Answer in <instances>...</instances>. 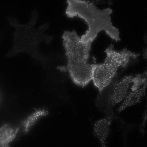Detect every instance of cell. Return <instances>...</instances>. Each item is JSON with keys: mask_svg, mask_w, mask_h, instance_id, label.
<instances>
[{"mask_svg": "<svg viewBox=\"0 0 147 147\" xmlns=\"http://www.w3.org/2000/svg\"><path fill=\"white\" fill-rule=\"evenodd\" d=\"M62 37L67 63L57 69L68 72L74 83L84 88L92 79L94 64H88V61L93 41L82 40L74 30L65 31Z\"/></svg>", "mask_w": 147, "mask_h": 147, "instance_id": "6da1fadb", "label": "cell"}, {"mask_svg": "<svg viewBox=\"0 0 147 147\" xmlns=\"http://www.w3.org/2000/svg\"><path fill=\"white\" fill-rule=\"evenodd\" d=\"M67 2L65 14L67 16L71 18L78 16L84 19L88 25V30L81 38L82 40L93 42L102 31L116 42L121 40L119 29L111 22V9L100 10L93 3L84 1L67 0Z\"/></svg>", "mask_w": 147, "mask_h": 147, "instance_id": "7a4b0ae2", "label": "cell"}, {"mask_svg": "<svg viewBox=\"0 0 147 147\" xmlns=\"http://www.w3.org/2000/svg\"><path fill=\"white\" fill-rule=\"evenodd\" d=\"M107 57L102 64H94L92 79L94 86L100 93L109 86L117 74L118 69L125 67L131 59H136L140 54L131 52L126 49L118 52L111 44L106 50Z\"/></svg>", "mask_w": 147, "mask_h": 147, "instance_id": "3957f363", "label": "cell"}, {"mask_svg": "<svg viewBox=\"0 0 147 147\" xmlns=\"http://www.w3.org/2000/svg\"><path fill=\"white\" fill-rule=\"evenodd\" d=\"M38 17L37 11L33 10L32 12V18L26 24H18L15 18L8 16L7 18L10 24L15 27L16 30L14 33V42L15 45L12 50L7 54L10 57L16 55L20 52H28L34 57V49L37 45L36 40L38 36H40L45 28L44 26L40 27L37 30L35 29L34 26L36 22Z\"/></svg>", "mask_w": 147, "mask_h": 147, "instance_id": "277c9868", "label": "cell"}, {"mask_svg": "<svg viewBox=\"0 0 147 147\" xmlns=\"http://www.w3.org/2000/svg\"><path fill=\"white\" fill-rule=\"evenodd\" d=\"M134 77L125 76L115 84L110 98L113 106L121 102L126 97Z\"/></svg>", "mask_w": 147, "mask_h": 147, "instance_id": "5b68a950", "label": "cell"}, {"mask_svg": "<svg viewBox=\"0 0 147 147\" xmlns=\"http://www.w3.org/2000/svg\"><path fill=\"white\" fill-rule=\"evenodd\" d=\"M113 119L111 116H108L94 123V134L99 139L102 147L106 146V139L110 133Z\"/></svg>", "mask_w": 147, "mask_h": 147, "instance_id": "8992f818", "label": "cell"}, {"mask_svg": "<svg viewBox=\"0 0 147 147\" xmlns=\"http://www.w3.org/2000/svg\"><path fill=\"white\" fill-rule=\"evenodd\" d=\"M147 84L146 83L140 87H131V91L118 108V112H121L127 107L140 103L143 96L145 95Z\"/></svg>", "mask_w": 147, "mask_h": 147, "instance_id": "52a82bcc", "label": "cell"}, {"mask_svg": "<svg viewBox=\"0 0 147 147\" xmlns=\"http://www.w3.org/2000/svg\"><path fill=\"white\" fill-rule=\"evenodd\" d=\"M19 129H14L8 124L4 125L0 129V146L9 147V144L16 137Z\"/></svg>", "mask_w": 147, "mask_h": 147, "instance_id": "ba28073f", "label": "cell"}, {"mask_svg": "<svg viewBox=\"0 0 147 147\" xmlns=\"http://www.w3.org/2000/svg\"><path fill=\"white\" fill-rule=\"evenodd\" d=\"M49 114L48 111L45 109L36 110L33 113L30 115L24 122V133L28 134L31 127L34 125L38 119L43 116H46Z\"/></svg>", "mask_w": 147, "mask_h": 147, "instance_id": "9c48e42d", "label": "cell"}, {"mask_svg": "<svg viewBox=\"0 0 147 147\" xmlns=\"http://www.w3.org/2000/svg\"><path fill=\"white\" fill-rule=\"evenodd\" d=\"M132 86L134 87H140L147 83V70L140 74H138L134 77Z\"/></svg>", "mask_w": 147, "mask_h": 147, "instance_id": "30bf717a", "label": "cell"}, {"mask_svg": "<svg viewBox=\"0 0 147 147\" xmlns=\"http://www.w3.org/2000/svg\"><path fill=\"white\" fill-rule=\"evenodd\" d=\"M144 55H144V57H146V49L145 50V51H144Z\"/></svg>", "mask_w": 147, "mask_h": 147, "instance_id": "8fae6325", "label": "cell"}]
</instances>
